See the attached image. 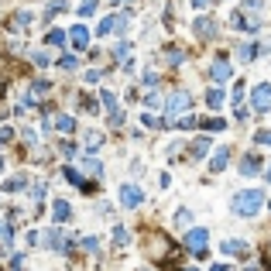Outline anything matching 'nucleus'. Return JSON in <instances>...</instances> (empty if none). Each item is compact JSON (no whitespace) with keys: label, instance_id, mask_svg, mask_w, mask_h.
Wrapping results in <instances>:
<instances>
[{"label":"nucleus","instance_id":"32","mask_svg":"<svg viewBox=\"0 0 271 271\" xmlns=\"http://www.w3.org/2000/svg\"><path fill=\"white\" fill-rule=\"evenodd\" d=\"M175 223H178V227H189V223H193V213H189V210H178V213H175Z\"/></svg>","mask_w":271,"mask_h":271},{"label":"nucleus","instance_id":"33","mask_svg":"<svg viewBox=\"0 0 271 271\" xmlns=\"http://www.w3.org/2000/svg\"><path fill=\"white\" fill-rule=\"evenodd\" d=\"M82 251L97 254V251H100V240H97V237H82Z\"/></svg>","mask_w":271,"mask_h":271},{"label":"nucleus","instance_id":"18","mask_svg":"<svg viewBox=\"0 0 271 271\" xmlns=\"http://www.w3.org/2000/svg\"><path fill=\"white\" fill-rule=\"evenodd\" d=\"M257 52H261V48H257V45H240V48H237V58H240V62H254V58H257Z\"/></svg>","mask_w":271,"mask_h":271},{"label":"nucleus","instance_id":"8","mask_svg":"<svg viewBox=\"0 0 271 271\" xmlns=\"http://www.w3.org/2000/svg\"><path fill=\"white\" fill-rule=\"evenodd\" d=\"M210 76H213V82H216V86H223V82H227V79L233 76L230 62H227V58L220 55V58H216V62H213V69H210Z\"/></svg>","mask_w":271,"mask_h":271},{"label":"nucleus","instance_id":"17","mask_svg":"<svg viewBox=\"0 0 271 271\" xmlns=\"http://www.w3.org/2000/svg\"><path fill=\"white\" fill-rule=\"evenodd\" d=\"M199 127L203 131H227V120L223 117H206V120H199Z\"/></svg>","mask_w":271,"mask_h":271},{"label":"nucleus","instance_id":"28","mask_svg":"<svg viewBox=\"0 0 271 271\" xmlns=\"http://www.w3.org/2000/svg\"><path fill=\"white\" fill-rule=\"evenodd\" d=\"M165 58H168V65H178V62L186 58V52H182V48H168V52H165Z\"/></svg>","mask_w":271,"mask_h":271},{"label":"nucleus","instance_id":"27","mask_svg":"<svg viewBox=\"0 0 271 271\" xmlns=\"http://www.w3.org/2000/svg\"><path fill=\"white\" fill-rule=\"evenodd\" d=\"M144 107H151V110H158V107H165V100H161V97L155 93V89H151V93L144 97Z\"/></svg>","mask_w":271,"mask_h":271},{"label":"nucleus","instance_id":"53","mask_svg":"<svg viewBox=\"0 0 271 271\" xmlns=\"http://www.w3.org/2000/svg\"><path fill=\"white\" fill-rule=\"evenodd\" d=\"M182 271H199V268H182Z\"/></svg>","mask_w":271,"mask_h":271},{"label":"nucleus","instance_id":"7","mask_svg":"<svg viewBox=\"0 0 271 271\" xmlns=\"http://www.w3.org/2000/svg\"><path fill=\"white\" fill-rule=\"evenodd\" d=\"M193 35H196V38H203V41L216 38V21H213V18H196Z\"/></svg>","mask_w":271,"mask_h":271},{"label":"nucleus","instance_id":"16","mask_svg":"<svg viewBox=\"0 0 271 271\" xmlns=\"http://www.w3.org/2000/svg\"><path fill=\"white\" fill-rule=\"evenodd\" d=\"M55 131H62V134H72V131H76V120H72L69 114H58V117H55Z\"/></svg>","mask_w":271,"mask_h":271},{"label":"nucleus","instance_id":"47","mask_svg":"<svg viewBox=\"0 0 271 271\" xmlns=\"http://www.w3.org/2000/svg\"><path fill=\"white\" fill-rule=\"evenodd\" d=\"M100 76H103V72H100V69H89V72H86V82H97Z\"/></svg>","mask_w":271,"mask_h":271},{"label":"nucleus","instance_id":"1","mask_svg":"<svg viewBox=\"0 0 271 271\" xmlns=\"http://www.w3.org/2000/svg\"><path fill=\"white\" fill-rule=\"evenodd\" d=\"M261 206H264V193H261V189H240V193L233 196V213L244 216V220L257 216Z\"/></svg>","mask_w":271,"mask_h":271},{"label":"nucleus","instance_id":"25","mask_svg":"<svg viewBox=\"0 0 271 271\" xmlns=\"http://www.w3.org/2000/svg\"><path fill=\"white\" fill-rule=\"evenodd\" d=\"M48 45H58V48H62V45H65V31H58V28H52V31H48Z\"/></svg>","mask_w":271,"mask_h":271},{"label":"nucleus","instance_id":"41","mask_svg":"<svg viewBox=\"0 0 271 271\" xmlns=\"http://www.w3.org/2000/svg\"><path fill=\"white\" fill-rule=\"evenodd\" d=\"M120 124H124V110H114L110 114V127H120Z\"/></svg>","mask_w":271,"mask_h":271},{"label":"nucleus","instance_id":"29","mask_svg":"<svg viewBox=\"0 0 271 271\" xmlns=\"http://www.w3.org/2000/svg\"><path fill=\"white\" fill-rule=\"evenodd\" d=\"M97 4H100V0H82V4H79V14H82V18H89V14L97 11Z\"/></svg>","mask_w":271,"mask_h":271},{"label":"nucleus","instance_id":"54","mask_svg":"<svg viewBox=\"0 0 271 271\" xmlns=\"http://www.w3.org/2000/svg\"><path fill=\"white\" fill-rule=\"evenodd\" d=\"M0 172H4V158H0Z\"/></svg>","mask_w":271,"mask_h":271},{"label":"nucleus","instance_id":"52","mask_svg":"<svg viewBox=\"0 0 271 271\" xmlns=\"http://www.w3.org/2000/svg\"><path fill=\"white\" fill-rule=\"evenodd\" d=\"M4 230H7V227H4V223H0V237H4Z\"/></svg>","mask_w":271,"mask_h":271},{"label":"nucleus","instance_id":"19","mask_svg":"<svg viewBox=\"0 0 271 271\" xmlns=\"http://www.w3.org/2000/svg\"><path fill=\"white\" fill-rule=\"evenodd\" d=\"M82 144H86L89 151H97L100 144H103V134H100V131H86V137H82Z\"/></svg>","mask_w":271,"mask_h":271},{"label":"nucleus","instance_id":"23","mask_svg":"<svg viewBox=\"0 0 271 271\" xmlns=\"http://www.w3.org/2000/svg\"><path fill=\"white\" fill-rule=\"evenodd\" d=\"M206 103H210L213 110H220V107H223V89H210V93H206Z\"/></svg>","mask_w":271,"mask_h":271},{"label":"nucleus","instance_id":"13","mask_svg":"<svg viewBox=\"0 0 271 271\" xmlns=\"http://www.w3.org/2000/svg\"><path fill=\"white\" fill-rule=\"evenodd\" d=\"M45 244H48L52 251H62V254H69V240H65V237H62L58 230H48V233H45Z\"/></svg>","mask_w":271,"mask_h":271},{"label":"nucleus","instance_id":"26","mask_svg":"<svg viewBox=\"0 0 271 271\" xmlns=\"http://www.w3.org/2000/svg\"><path fill=\"white\" fill-rule=\"evenodd\" d=\"M82 165H86V172L89 175H103V165H100L97 158H82Z\"/></svg>","mask_w":271,"mask_h":271},{"label":"nucleus","instance_id":"9","mask_svg":"<svg viewBox=\"0 0 271 271\" xmlns=\"http://www.w3.org/2000/svg\"><path fill=\"white\" fill-rule=\"evenodd\" d=\"M52 220H55V223H69V220H72V206H69L65 199H55V203H52Z\"/></svg>","mask_w":271,"mask_h":271},{"label":"nucleus","instance_id":"31","mask_svg":"<svg viewBox=\"0 0 271 271\" xmlns=\"http://www.w3.org/2000/svg\"><path fill=\"white\" fill-rule=\"evenodd\" d=\"M79 62H76V55H62L58 58V69H65V72H69V69H76Z\"/></svg>","mask_w":271,"mask_h":271},{"label":"nucleus","instance_id":"56","mask_svg":"<svg viewBox=\"0 0 271 271\" xmlns=\"http://www.w3.org/2000/svg\"><path fill=\"white\" fill-rule=\"evenodd\" d=\"M0 89H4V79H0Z\"/></svg>","mask_w":271,"mask_h":271},{"label":"nucleus","instance_id":"2","mask_svg":"<svg viewBox=\"0 0 271 271\" xmlns=\"http://www.w3.org/2000/svg\"><path fill=\"white\" fill-rule=\"evenodd\" d=\"M193 107V97L186 93V89H178V93H172V97L165 100V124H172L178 114H186Z\"/></svg>","mask_w":271,"mask_h":271},{"label":"nucleus","instance_id":"57","mask_svg":"<svg viewBox=\"0 0 271 271\" xmlns=\"http://www.w3.org/2000/svg\"><path fill=\"white\" fill-rule=\"evenodd\" d=\"M268 210H271V203H268Z\"/></svg>","mask_w":271,"mask_h":271},{"label":"nucleus","instance_id":"21","mask_svg":"<svg viewBox=\"0 0 271 271\" xmlns=\"http://www.w3.org/2000/svg\"><path fill=\"white\" fill-rule=\"evenodd\" d=\"M31 14H28V11H18V14H14V28H18V31H24V28H31Z\"/></svg>","mask_w":271,"mask_h":271},{"label":"nucleus","instance_id":"42","mask_svg":"<svg viewBox=\"0 0 271 271\" xmlns=\"http://www.w3.org/2000/svg\"><path fill=\"white\" fill-rule=\"evenodd\" d=\"M82 110H89V114H93V110H100L97 100H93V97H82Z\"/></svg>","mask_w":271,"mask_h":271},{"label":"nucleus","instance_id":"36","mask_svg":"<svg viewBox=\"0 0 271 271\" xmlns=\"http://www.w3.org/2000/svg\"><path fill=\"white\" fill-rule=\"evenodd\" d=\"M100 100H103V103L110 107V114H114V110H120V107H117V97L110 93V89H103V97H100Z\"/></svg>","mask_w":271,"mask_h":271},{"label":"nucleus","instance_id":"10","mask_svg":"<svg viewBox=\"0 0 271 271\" xmlns=\"http://www.w3.org/2000/svg\"><path fill=\"white\" fill-rule=\"evenodd\" d=\"M261 168H264V165H261V155H251V151H247L244 161H240V175H261Z\"/></svg>","mask_w":271,"mask_h":271},{"label":"nucleus","instance_id":"40","mask_svg":"<svg viewBox=\"0 0 271 271\" xmlns=\"http://www.w3.org/2000/svg\"><path fill=\"white\" fill-rule=\"evenodd\" d=\"M254 141H257V144H268V148H271V131H257V134H254Z\"/></svg>","mask_w":271,"mask_h":271},{"label":"nucleus","instance_id":"4","mask_svg":"<svg viewBox=\"0 0 271 271\" xmlns=\"http://www.w3.org/2000/svg\"><path fill=\"white\" fill-rule=\"evenodd\" d=\"M206 240H210V230H206V227H193V230L186 233V247H189L196 257L206 254Z\"/></svg>","mask_w":271,"mask_h":271},{"label":"nucleus","instance_id":"34","mask_svg":"<svg viewBox=\"0 0 271 271\" xmlns=\"http://www.w3.org/2000/svg\"><path fill=\"white\" fill-rule=\"evenodd\" d=\"M141 124H144V127H161L165 120H158L155 114H141Z\"/></svg>","mask_w":271,"mask_h":271},{"label":"nucleus","instance_id":"30","mask_svg":"<svg viewBox=\"0 0 271 271\" xmlns=\"http://www.w3.org/2000/svg\"><path fill=\"white\" fill-rule=\"evenodd\" d=\"M114 244H117V247L127 244V227H114Z\"/></svg>","mask_w":271,"mask_h":271},{"label":"nucleus","instance_id":"12","mask_svg":"<svg viewBox=\"0 0 271 271\" xmlns=\"http://www.w3.org/2000/svg\"><path fill=\"white\" fill-rule=\"evenodd\" d=\"M220 251H223V254H233V257H244L251 247H247V240H237V237H233V240H223V244H220Z\"/></svg>","mask_w":271,"mask_h":271},{"label":"nucleus","instance_id":"44","mask_svg":"<svg viewBox=\"0 0 271 271\" xmlns=\"http://www.w3.org/2000/svg\"><path fill=\"white\" fill-rule=\"evenodd\" d=\"M24 244H28V247H35V244H38V230H28V237H24Z\"/></svg>","mask_w":271,"mask_h":271},{"label":"nucleus","instance_id":"43","mask_svg":"<svg viewBox=\"0 0 271 271\" xmlns=\"http://www.w3.org/2000/svg\"><path fill=\"white\" fill-rule=\"evenodd\" d=\"M11 137H14V131H11V127H7V124H4V127H0V144H7V141H11Z\"/></svg>","mask_w":271,"mask_h":271},{"label":"nucleus","instance_id":"15","mask_svg":"<svg viewBox=\"0 0 271 271\" xmlns=\"http://www.w3.org/2000/svg\"><path fill=\"white\" fill-rule=\"evenodd\" d=\"M233 28H240V31H251V35H254L261 24H257L254 18H244V11H237V14H233Z\"/></svg>","mask_w":271,"mask_h":271},{"label":"nucleus","instance_id":"35","mask_svg":"<svg viewBox=\"0 0 271 271\" xmlns=\"http://www.w3.org/2000/svg\"><path fill=\"white\" fill-rule=\"evenodd\" d=\"M141 82H144L148 89H158V82H161V79H158V72H144V79H141Z\"/></svg>","mask_w":271,"mask_h":271},{"label":"nucleus","instance_id":"48","mask_svg":"<svg viewBox=\"0 0 271 271\" xmlns=\"http://www.w3.org/2000/svg\"><path fill=\"white\" fill-rule=\"evenodd\" d=\"M189 4H193L196 11H203V7H210V4H213V0H189Z\"/></svg>","mask_w":271,"mask_h":271},{"label":"nucleus","instance_id":"50","mask_svg":"<svg viewBox=\"0 0 271 271\" xmlns=\"http://www.w3.org/2000/svg\"><path fill=\"white\" fill-rule=\"evenodd\" d=\"M107 4H110V7H120V4H124V0H107Z\"/></svg>","mask_w":271,"mask_h":271},{"label":"nucleus","instance_id":"6","mask_svg":"<svg viewBox=\"0 0 271 271\" xmlns=\"http://www.w3.org/2000/svg\"><path fill=\"white\" fill-rule=\"evenodd\" d=\"M120 203H124L127 210H137V206L144 203V193L137 189L134 182H127V186H120Z\"/></svg>","mask_w":271,"mask_h":271},{"label":"nucleus","instance_id":"14","mask_svg":"<svg viewBox=\"0 0 271 271\" xmlns=\"http://www.w3.org/2000/svg\"><path fill=\"white\" fill-rule=\"evenodd\" d=\"M86 45H89V31H86V24H76L72 28V48L76 52H86Z\"/></svg>","mask_w":271,"mask_h":271},{"label":"nucleus","instance_id":"3","mask_svg":"<svg viewBox=\"0 0 271 271\" xmlns=\"http://www.w3.org/2000/svg\"><path fill=\"white\" fill-rule=\"evenodd\" d=\"M251 110H257V114L271 110V82H257L251 89Z\"/></svg>","mask_w":271,"mask_h":271},{"label":"nucleus","instance_id":"46","mask_svg":"<svg viewBox=\"0 0 271 271\" xmlns=\"http://www.w3.org/2000/svg\"><path fill=\"white\" fill-rule=\"evenodd\" d=\"M244 11H261V0H244Z\"/></svg>","mask_w":271,"mask_h":271},{"label":"nucleus","instance_id":"39","mask_svg":"<svg viewBox=\"0 0 271 271\" xmlns=\"http://www.w3.org/2000/svg\"><path fill=\"white\" fill-rule=\"evenodd\" d=\"M31 62H35V65H48V62H52V55H48V52H35V55H31Z\"/></svg>","mask_w":271,"mask_h":271},{"label":"nucleus","instance_id":"5","mask_svg":"<svg viewBox=\"0 0 271 271\" xmlns=\"http://www.w3.org/2000/svg\"><path fill=\"white\" fill-rule=\"evenodd\" d=\"M120 31H127V14H110V18H103L100 21V28H97V35H120Z\"/></svg>","mask_w":271,"mask_h":271},{"label":"nucleus","instance_id":"49","mask_svg":"<svg viewBox=\"0 0 271 271\" xmlns=\"http://www.w3.org/2000/svg\"><path fill=\"white\" fill-rule=\"evenodd\" d=\"M210 271H233V268H230V264H227V261H220V264H213V268H210Z\"/></svg>","mask_w":271,"mask_h":271},{"label":"nucleus","instance_id":"55","mask_svg":"<svg viewBox=\"0 0 271 271\" xmlns=\"http://www.w3.org/2000/svg\"><path fill=\"white\" fill-rule=\"evenodd\" d=\"M268 268H271V254H268Z\"/></svg>","mask_w":271,"mask_h":271},{"label":"nucleus","instance_id":"45","mask_svg":"<svg viewBox=\"0 0 271 271\" xmlns=\"http://www.w3.org/2000/svg\"><path fill=\"white\" fill-rule=\"evenodd\" d=\"M28 193H31V199H41V196H45V186H31Z\"/></svg>","mask_w":271,"mask_h":271},{"label":"nucleus","instance_id":"11","mask_svg":"<svg viewBox=\"0 0 271 271\" xmlns=\"http://www.w3.org/2000/svg\"><path fill=\"white\" fill-rule=\"evenodd\" d=\"M227 161H230V148L223 144V148H216L213 158H210V172H223V168H227Z\"/></svg>","mask_w":271,"mask_h":271},{"label":"nucleus","instance_id":"22","mask_svg":"<svg viewBox=\"0 0 271 271\" xmlns=\"http://www.w3.org/2000/svg\"><path fill=\"white\" fill-rule=\"evenodd\" d=\"M189 151H193V158H203L206 151H210V141H206V137H199V141H193V148H189Z\"/></svg>","mask_w":271,"mask_h":271},{"label":"nucleus","instance_id":"20","mask_svg":"<svg viewBox=\"0 0 271 271\" xmlns=\"http://www.w3.org/2000/svg\"><path fill=\"white\" fill-rule=\"evenodd\" d=\"M24 182H28L24 175H14V178H7V182H4V193H21V189H24Z\"/></svg>","mask_w":271,"mask_h":271},{"label":"nucleus","instance_id":"51","mask_svg":"<svg viewBox=\"0 0 271 271\" xmlns=\"http://www.w3.org/2000/svg\"><path fill=\"white\" fill-rule=\"evenodd\" d=\"M264 175H268V182H271V165H268V172H264Z\"/></svg>","mask_w":271,"mask_h":271},{"label":"nucleus","instance_id":"37","mask_svg":"<svg viewBox=\"0 0 271 271\" xmlns=\"http://www.w3.org/2000/svg\"><path fill=\"white\" fill-rule=\"evenodd\" d=\"M31 89H35V93H48V89H52V82H48V79H35V82H31Z\"/></svg>","mask_w":271,"mask_h":271},{"label":"nucleus","instance_id":"24","mask_svg":"<svg viewBox=\"0 0 271 271\" xmlns=\"http://www.w3.org/2000/svg\"><path fill=\"white\" fill-rule=\"evenodd\" d=\"M62 175H65V178H69V182H72V186H79V189H82V186H86V182H82V178H79V172H76V168H72V165H65V168H62Z\"/></svg>","mask_w":271,"mask_h":271},{"label":"nucleus","instance_id":"38","mask_svg":"<svg viewBox=\"0 0 271 271\" xmlns=\"http://www.w3.org/2000/svg\"><path fill=\"white\" fill-rule=\"evenodd\" d=\"M127 52H131V45H117V48H114V58H117V62H127Z\"/></svg>","mask_w":271,"mask_h":271}]
</instances>
